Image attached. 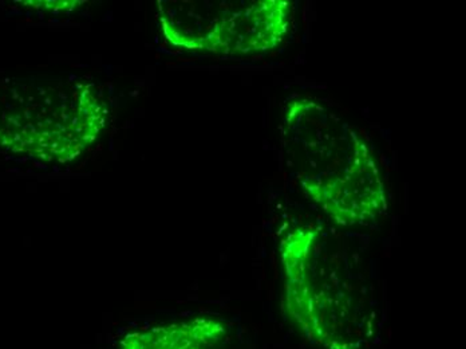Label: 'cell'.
<instances>
[{
  "label": "cell",
  "mask_w": 466,
  "mask_h": 349,
  "mask_svg": "<svg viewBox=\"0 0 466 349\" xmlns=\"http://www.w3.org/2000/svg\"><path fill=\"white\" fill-rule=\"evenodd\" d=\"M283 143L303 191L338 225L362 223L388 209L370 147L325 102H287Z\"/></svg>",
  "instance_id": "6da1fadb"
},
{
  "label": "cell",
  "mask_w": 466,
  "mask_h": 349,
  "mask_svg": "<svg viewBox=\"0 0 466 349\" xmlns=\"http://www.w3.org/2000/svg\"><path fill=\"white\" fill-rule=\"evenodd\" d=\"M158 19L172 46L220 56L274 50L289 30V0H160Z\"/></svg>",
  "instance_id": "3957f363"
},
{
  "label": "cell",
  "mask_w": 466,
  "mask_h": 349,
  "mask_svg": "<svg viewBox=\"0 0 466 349\" xmlns=\"http://www.w3.org/2000/svg\"><path fill=\"white\" fill-rule=\"evenodd\" d=\"M106 118V104L90 82L0 81V147L11 152L47 163H69L93 146Z\"/></svg>",
  "instance_id": "7a4b0ae2"
}]
</instances>
